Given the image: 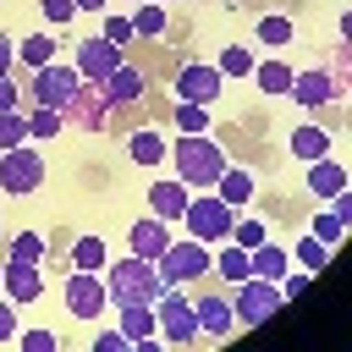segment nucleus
Segmentation results:
<instances>
[{"label":"nucleus","instance_id":"nucleus-1","mask_svg":"<svg viewBox=\"0 0 352 352\" xmlns=\"http://www.w3.org/2000/svg\"><path fill=\"white\" fill-rule=\"evenodd\" d=\"M220 170H226V154H220L214 138H204V132L176 138V182H187L192 192H209L220 182Z\"/></svg>","mask_w":352,"mask_h":352},{"label":"nucleus","instance_id":"nucleus-2","mask_svg":"<svg viewBox=\"0 0 352 352\" xmlns=\"http://www.w3.org/2000/svg\"><path fill=\"white\" fill-rule=\"evenodd\" d=\"M104 286H110V302H154L165 292L154 258H138V253H126L121 264H110L104 270Z\"/></svg>","mask_w":352,"mask_h":352},{"label":"nucleus","instance_id":"nucleus-3","mask_svg":"<svg viewBox=\"0 0 352 352\" xmlns=\"http://www.w3.org/2000/svg\"><path fill=\"white\" fill-rule=\"evenodd\" d=\"M154 270H160L165 286H187V280H204V275L214 270V258H209V242L187 236V242H170V248L154 258Z\"/></svg>","mask_w":352,"mask_h":352},{"label":"nucleus","instance_id":"nucleus-4","mask_svg":"<svg viewBox=\"0 0 352 352\" xmlns=\"http://www.w3.org/2000/svg\"><path fill=\"white\" fill-rule=\"evenodd\" d=\"M154 319H160V341H170V346H187V341L198 336V314H192V302L182 297V286H165V292L154 297Z\"/></svg>","mask_w":352,"mask_h":352},{"label":"nucleus","instance_id":"nucleus-5","mask_svg":"<svg viewBox=\"0 0 352 352\" xmlns=\"http://www.w3.org/2000/svg\"><path fill=\"white\" fill-rule=\"evenodd\" d=\"M187 231L198 236V242H226L231 236V220H236V209L231 204H220L214 192H204V198H187Z\"/></svg>","mask_w":352,"mask_h":352},{"label":"nucleus","instance_id":"nucleus-6","mask_svg":"<svg viewBox=\"0 0 352 352\" xmlns=\"http://www.w3.org/2000/svg\"><path fill=\"white\" fill-rule=\"evenodd\" d=\"M110 308V286L99 280V270H72L66 275V314L72 319H99Z\"/></svg>","mask_w":352,"mask_h":352},{"label":"nucleus","instance_id":"nucleus-7","mask_svg":"<svg viewBox=\"0 0 352 352\" xmlns=\"http://www.w3.org/2000/svg\"><path fill=\"white\" fill-rule=\"evenodd\" d=\"M280 302H286V297H280V286H275V280H258V275L236 280V297H231L236 324H264V319H270Z\"/></svg>","mask_w":352,"mask_h":352},{"label":"nucleus","instance_id":"nucleus-8","mask_svg":"<svg viewBox=\"0 0 352 352\" xmlns=\"http://www.w3.org/2000/svg\"><path fill=\"white\" fill-rule=\"evenodd\" d=\"M44 182V154L38 148H6L0 154V192H33Z\"/></svg>","mask_w":352,"mask_h":352},{"label":"nucleus","instance_id":"nucleus-9","mask_svg":"<svg viewBox=\"0 0 352 352\" xmlns=\"http://www.w3.org/2000/svg\"><path fill=\"white\" fill-rule=\"evenodd\" d=\"M220 72L214 66H204V60H187L182 72H176V104H209V99H220Z\"/></svg>","mask_w":352,"mask_h":352},{"label":"nucleus","instance_id":"nucleus-10","mask_svg":"<svg viewBox=\"0 0 352 352\" xmlns=\"http://www.w3.org/2000/svg\"><path fill=\"white\" fill-rule=\"evenodd\" d=\"M302 110H314V104H330L336 94H341V77L330 72V66H308V72H292V88H286Z\"/></svg>","mask_w":352,"mask_h":352},{"label":"nucleus","instance_id":"nucleus-11","mask_svg":"<svg viewBox=\"0 0 352 352\" xmlns=\"http://www.w3.org/2000/svg\"><path fill=\"white\" fill-rule=\"evenodd\" d=\"M0 286H6V297L16 308H28V302L44 297V270L28 264V258H11V264H0Z\"/></svg>","mask_w":352,"mask_h":352},{"label":"nucleus","instance_id":"nucleus-12","mask_svg":"<svg viewBox=\"0 0 352 352\" xmlns=\"http://www.w3.org/2000/svg\"><path fill=\"white\" fill-rule=\"evenodd\" d=\"M72 66H77V72H82L88 82H104V77H110V72L121 66V44H110L104 33H99V38H82V44H77V60H72Z\"/></svg>","mask_w":352,"mask_h":352},{"label":"nucleus","instance_id":"nucleus-13","mask_svg":"<svg viewBox=\"0 0 352 352\" xmlns=\"http://www.w3.org/2000/svg\"><path fill=\"white\" fill-rule=\"evenodd\" d=\"M165 248H170V220L148 214V220H132V226H126V253H138V258H160Z\"/></svg>","mask_w":352,"mask_h":352},{"label":"nucleus","instance_id":"nucleus-14","mask_svg":"<svg viewBox=\"0 0 352 352\" xmlns=\"http://www.w3.org/2000/svg\"><path fill=\"white\" fill-rule=\"evenodd\" d=\"M192 314H198V336H214V341H226L231 330H236V308H231V297H198L192 302Z\"/></svg>","mask_w":352,"mask_h":352},{"label":"nucleus","instance_id":"nucleus-15","mask_svg":"<svg viewBox=\"0 0 352 352\" xmlns=\"http://www.w3.org/2000/svg\"><path fill=\"white\" fill-rule=\"evenodd\" d=\"M99 94H104V99H110L116 110H121V104H138V99H143V72L121 60V66H116V72H110V77L99 82Z\"/></svg>","mask_w":352,"mask_h":352},{"label":"nucleus","instance_id":"nucleus-16","mask_svg":"<svg viewBox=\"0 0 352 352\" xmlns=\"http://www.w3.org/2000/svg\"><path fill=\"white\" fill-rule=\"evenodd\" d=\"M187 198H192L187 182H154V187H148V209H154L160 220H182V214H187Z\"/></svg>","mask_w":352,"mask_h":352},{"label":"nucleus","instance_id":"nucleus-17","mask_svg":"<svg viewBox=\"0 0 352 352\" xmlns=\"http://www.w3.org/2000/svg\"><path fill=\"white\" fill-rule=\"evenodd\" d=\"M121 308V336L138 346V341H154L160 336V319H154V302H116Z\"/></svg>","mask_w":352,"mask_h":352},{"label":"nucleus","instance_id":"nucleus-18","mask_svg":"<svg viewBox=\"0 0 352 352\" xmlns=\"http://www.w3.org/2000/svg\"><path fill=\"white\" fill-rule=\"evenodd\" d=\"M286 264H292V253H286V248H275V242L248 248V270H253L258 280H280V275H286Z\"/></svg>","mask_w":352,"mask_h":352},{"label":"nucleus","instance_id":"nucleus-19","mask_svg":"<svg viewBox=\"0 0 352 352\" xmlns=\"http://www.w3.org/2000/svg\"><path fill=\"white\" fill-rule=\"evenodd\" d=\"M209 192H214L220 204H231V209H242V204L253 198V170H231V165H226V170H220V182H214Z\"/></svg>","mask_w":352,"mask_h":352},{"label":"nucleus","instance_id":"nucleus-20","mask_svg":"<svg viewBox=\"0 0 352 352\" xmlns=\"http://www.w3.org/2000/svg\"><path fill=\"white\" fill-rule=\"evenodd\" d=\"M308 187H314L319 198H330V192H341V187H346V170H341L330 154H324V160H308Z\"/></svg>","mask_w":352,"mask_h":352},{"label":"nucleus","instance_id":"nucleus-21","mask_svg":"<svg viewBox=\"0 0 352 352\" xmlns=\"http://www.w3.org/2000/svg\"><path fill=\"white\" fill-rule=\"evenodd\" d=\"M248 77H253L264 94H286V88H292V66H286V60H275V55H270V60H253V72H248Z\"/></svg>","mask_w":352,"mask_h":352},{"label":"nucleus","instance_id":"nucleus-22","mask_svg":"<svg viewBox=\"0 0 352 352\" xmlns=\"http://www.w3.org/2000/svg\"><path fill=\"white\" fill-rule=\"evenodd\" d=\"M292 154L297 160H324L330 154V132L324 126H297L292 132Z\"/></svg>","mask_w":352,"mask_h":352},{"label":"nucleus","instance_id":"nucleus-23","mask_svg":"<svg viewBox=\"0 0 352 352\" xmlns=\"http://www.w3.org/2000/svg\"><path fill=\"white\" fill-rule=\"evenodd\" d=\"M126 154H132L138 165H160L170 148H165V138H160V132H126Z\"/></svg>","mask_w":352,"mask_h":352},{"label":"nucleus","instance_id":"nucleus-24","mask_svg":"<svg viewBox=\"0 0 352 352\" xmlns=\"http://www.w3.org/2000/svg\"><path fill=\"white\" fill-rule=\"evenodd\" d=\"M132 33H143V38H160V33H165V6H160V0H143V6H132Z\"/></svg>","mask_w":352,"mask_h":352},{"label":"nucleus","instance_id":"nucleus-25","mask_svg":"<svg viewBox=\"0 0 352 352\" xmlns=\"http://www.w3.org/2000/svg\"><path fill=\"white\" fill-rule=\"evenodd\" d=\"M16 60H22V66H33V72H38V66H50V60H55V38H50V33L22 38V44H16Z\"/></svg>","mask_w":352,"mask_h":352},{"label":"nucleus","instance_id":"nucleus-26","mask_svg":"<svg viewBox=\"0 0 352 352\" xmlns=\"http://www.w3.org/2000/svg\"><path fill=\"white\" fill-rule=\"evenodd\" d=\"M72 270H104V236H77L72 242Z\"/></svg>","mask_w":352,"mask_h":352},{"label":"nucleus","instance_id":"nucleus-27","mask_svg":"<svg viewBox=\"0 0 352 352\" xmlns=\"http://www.w3.org/2000/svg\"><path fill=\"white\" fill-rule=\"evenodd\" d=\"M214 264H220V280H231V286L253 275V270H248V248H236V242H220V258H214Z\"/></svg>","mask_w":352,"mask_h":352},{"label":"nucleus","instance_id":"nucleus-28","mask_svg":"<svg viewBox=\"0 0 352 352\" xmlns=\"http://www.w3.org/2000/svg\"><path fill=\"white\" fill-rule=\"evenodd\" d=\"M308 236H319V242H324V248H336V242H341V236H346V220H341V214H336V209H319V214H314V220H308Z\"/></svg>","mask_w":352,"mask_h":352},{"label":"nucleus","instance_id":"nucleus-29","mask_svg":"<svg viewBox=\"0 0 352 352\" xmlns=\"http://www.w3.org/2000/svg\"><path fill=\"white\" fill-rule=\"evenodd\" d=\"M258 44L264 50H286L292 44V16H258Z\"/></svg>","mask_w":352,"mask_h":352},{"label":"nucleus","instance_id":"nucleus-30","mask_svg":"<svg viewBox=\"0 0 352 352\" xmlns=\"http://www.w3.org/2000/svg\"><path fill=\"white\" fill-rule=\"evenodd\" d=\"M292 258H297V264H302V270L314 275V270H324V258H330V248H324L319 236H308V231H302V236H297V248H292Z\"/></svg>","mask_w":352,"mask_h":352},{"label":"nucleus","instance_id":"nucleus-31","mask_svg":"<svg viewBox=\"0 0 352 352\" xmlns=\"http://www.w3.org/2000/svg\"><path fill=\"white\" fill-rule=\"evenodd\" d=\"M28 143V116L22 110H0V154Z\"/></svg>","mask_w":352,"mask_h":352},{"label":"nucleus","instance_id":"nucleus-32","mask_svg":"<svg viewBox=\"0 0 352 352\" xmlns=\"http://www.w3.org/2000/svg\"><path fill=\"white\" fill-rule=\"evenodd\" d=\"M60 121H66L60 110H50V104H33V110H28V138H55V132H60Z\"/></svg>","mask_w":352,"mask_h":352},{"label":"nucleus","instance_id":"nucleus-33","mask_svg":"<svg viewBox=\"0 0 352 352\" xmlns=\"http://www.w3.org/2000/svg\"><path fill=\"white\" fill-rule=\"evenodd\" d=\"M214 72H220V77H248V72H253V55H248L242 44H226V50H220V66H214Z\"/></svg>","mask_w":352,"mask_h":352},{"label":"nucleus","instance_id":"nucleus-34","mask_svg":"<svg viewBox=\"0 0 352 352\" xmlns=\"http://www.w3.org/2000/svg\"><path fill=\"white\" fill-rule=\"evenodd\" d=\"M11 258L44 264V236H38V231H16V236H11Z\"/></svg>","mask_w":352,"mask_h":352},{"label":"nucleus","instance_id":"nucleus-35","mask_svg":"<svg viewBox=\"0 0 352 352\" xmlns=\"http://www.w3.org/2000/svg\"><path fill=\"white\" fill-rule=\"evenodd\" d=\"M176 132H209V104H176Z\"/></svg>","mask_w":352,"mask_h":352},{"label":"nucleus","instance_id":"nucleus-36","mask_svg":"<svg viewBox=\"0 0 352 352\" xmlns=\"http://www.w3.org/2000/svg\"><path fill=\"white\" fill-rule=\"evenodd\" d=\"M226 242H236V248H258L264 242V226L258 220H231V236Z\"/></svg>","mask_w":352,"mask_h":352},{"label":"nucleus","instance_id":"nucleus-37","mask_svg":"<svg viewBox=\"0 0 352 352\" xmlns=\"http://www.w3.org/2000/svg\"><path fill=\"white\" fill-rule=\"evenodd\" d=\"M104 38H110V44H121V50H126V44H132V38H138V33H132V16H110V22H104Z\"/></svg>","mask_w":352,"mask_h":352},{"label":"nucleus","instance_id":"nucleus-38","mask_svg":"<svg viewBox=\"0 0 352 352\" xmlns=\"http://www.w3.org/2000/svg\"><path fill=\"white\" fill-rule=\"evenodd\" d=\"M16 341L28 352H55V330H16Z\"/></svg>","mask_w":352,"mask_h":352},{"label":"nucleus","instance_id":"nucleus-39","mask_svg":"<svg viewBox=\"0 0 352 352\" xmlns=\"http://www.w3.org/2000/svg\"><path fill=\"white\" fill-rule=\"evenodd\" d=\"M38 6H44L50 22H72V16H77V0H38Z\"/></svg>","mask_w":352,"mask_h":352},{"label":"nucleus","instance_id":"nucleus-40","mask_svg":"<svg viewBox=\"0 0 352 352\" xmlns=\"http://www.w3.org/2000/svg\"><path fill=\"white\" fill-rule=\"evenodd\" d=\"M6 341H16V302H11V297L0 302V346H6Z\"/></svg>","mask_w":352,"mask_h":352},{"label":"nucleus","instance_id":"nucleus-41","mask_svg":"<svg viewBox=\"0 0 352 352\" xmlns=\"http://www.w3.org/2000/svg\"><path fill=\"white\" fill-rule=\"evenodd\" d=\"M94 346H99V352H126L132 341H126L121 330H99V336H94Z\"/></svg>","mask_w":352,"mask_h":352},{"label":"nucleus","instance_id":"nucleus-42","mask_svg":"<svg viewBox=\"0 0 352 352\" xmlns=\"http://www.w3.org/2000/svg\"><path fill=\"white\" fill-rule=\"evenodd\" d=\"M11 60H16V38L0 33V77H11Z\"/></svg>","mask_w":352,"mask_h":352},{"label":"nucleus","instance_id":"nucleus-43","mask_svg":"<svg viewBox=\"0 0 352 352\" xmlns=\"http://www.w3.org/2000/svg\"><path fill=\"white\" fill-rule=\"evenodd\" d=\"M330 209H336L341 220H352V192H346V187H341V192H330Z\"/></svg>","mask_w":352,"mask_h":352},{"label":"nucleus","instance_id":"nucleus-44","mask_svg":"<svg viewBox=\"0 0 352 352\" xmlns=\"http://www.w3.org/2000/svg\"><path fill=\"white\" fill-rule=\"evenodd\" d=\"M0 110H16V82L0 77Z\"/></svg>","mask_w":352,"mask_h":352},{"label":"nucleus","instance_id":"nucleus-45","mask_svg":"<svg viewBox=\"0 0 352 352\" xmlns=\"http://www.w3.org/2000/svg\"><path fill=\"white\" fill-rule=\"evenodd\" d=\"M110 0H77V11H104Z\"/></svg>","mask_w":352,"mask_h":352},{"label":"nucleus","instance_id":"nucleus-46","mask_svg":"<svg viewBox=\"0 0 352 352\" xmlns=\"http://www.w3.org/2000/svg\"><path fill=\"white\" fill-rule=\"evenodd\" d=\"M132 6H143V0H132Z\"/></svg>","mask_w":352,"mask_h":352}]
</instances>
